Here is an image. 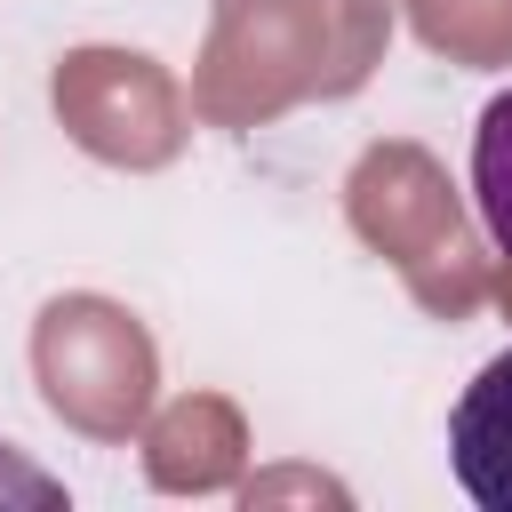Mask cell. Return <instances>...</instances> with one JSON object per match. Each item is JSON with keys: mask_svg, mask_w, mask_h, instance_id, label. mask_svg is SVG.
Here are the masks:
<instances>
[{"mask_svg": "<svg viewBox=\"0 0 512 512\" xmlns=\"http://www.w3.org/2000/svg\"><path fill=\"white\" fill-rule=\"evenodd\" d=\"M472 200H480L496 248L512 256V88L488 96V112L472 128Z\"/></svg>", "mask_w": 512, "mask_h": 512, "instance_id": "3", "label": "cell"}, {"mask_svg": "<svg viewBox=\"0 0 512 512\" xmlns=\"http://www.w3.org/2000/svg\"><path fill=\"white\" fill-rule=\"evenodd\" d=\"M40 376H48V408L88 424V432H128L144 392H152V344L128 328V312L96 304V296H64L40 312Z\"/></svg>", "mask_w": 512, "mask_h": 512, "instance_id": "1", "label": "cell"}, {"mask_svg": "<svg viewBox=\"0 0 512 512\" xmlns=\"http://www.w3.org/2000/svg\"><path fill=\"white\" fill-rule=\"evenodd\" d=\"M448 464L480 512H512V344L456 392L448 408Z\"/></svg>", "mask_w": 512, "mask_h": 512, "instance_id": "2", "label": "cell"}]
</instances>
